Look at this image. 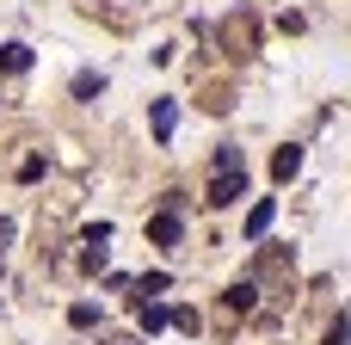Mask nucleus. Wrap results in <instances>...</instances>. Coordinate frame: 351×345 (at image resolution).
<instances>
[{"label": "nucleus", "mask_w": 351, "mask_h": 345, "mask_svg": "<svg viewBox=\"0 0 351 345\" xmlns=\"http://www.w3.org/2000/svg\"><path fill=\"white\" fill-rule=\"evenodd\" d=\"M296 173H302V148H296V142H284V148L271 154V179H278V185H290Z\"/></svg>", "instance_id": "6"}, {"label": "nucleus", "mask_w": 351, "mask_h": 345, "mask_svg": "<svg viewBox=\"0 0 351 345\" xmlns=\"http://www.w3.org/2000/svg\"><path fill=\"white\" fill-rule=\"evenodd\" d=\"M148 123H154V142H173V123H179V105H173V99H154Z\"/></svg>", "instance_id": "7"}, {"label": "nucleus", "mask_w": 351, "mask_h": 345, "mask_svg": "<svg viewBox=\"0 0 351 345\" xmlns=\"http://www.w3.org/2000/svg\"><path fill=\"white\" fill-rule=\"evenodd\" d=\"M234 198H247V167H216L210 185H204V204L210 210H228Z\"/></svg>", "instance_id": "2"}, {"label": "nucleus", "mask_w": 351, "mask_h": 345, "mask_svg": "<svg viewBox=\"0 0 351 345\" xmlns=\"http://www.w3.org/2000/svg\"><path fill=\"white\" fill-rule=\"evenodd\" d=\"M6 241H12V222H6V216H0V253H6Z\"/></svg>", "instance_id": "17"}, {"label": "nucleus", "mask_w": 351, "mask_h": 345, "mask_svg": "<svg viewBox=\"0 0 351 345\" xmlns=\"http://www.w3.org/2000/svg\"><path fill=\"white\" fill-rule=\"evenodd\" d=\"M321 345H351V321H346V315H339V321L327 327V340H321Z\"/></svg>", "instance_id": "15"}, {"label": "nucleus", "mask_w": 351, "mask_h": 345, "mask_svg": "<svg viewBox=\"0 0 351 345\" xmlns=\"http://www.w3.org/2000/svg\"><path fill=\"white\" fill-rule=\"evenodd\" d=\"M271 216H278V204H271V198H259V204H253V210H247V235H253V241H259V235H265V228H271Z\"/></svg>", "instance_id": "9"}, {"label": "nucleus", "mask_w": 351, "mask_h": 345, "mask_svg": "<svg viewBox=\"0 0 351 345\" xmlns=\"http://www.w3.org/2000/svg\"><path fill=\"white\" fill-rule=\"evenodd\" d=\"M105 241H111V228H105V222H93V228H86V241H80V265H86V272H105Z\"/></svg>", "instance_id": "5"}, {"label": "nucleus", "mask_w": 351, "mask_h": 345, "mask_svg": "<svg viewBox=\"0 0 351 345\" xmlns=\"http://www.w3.org/2000/svg\"><path fill=\"white\" fill-rule=\"evenodd\" d=\"M148 235H154V247H179V235H185V228H179V216H173V210H160V216L148 222Z\"/></svg>", "instance_id": "8"}, {"label": "nucleus", "mask_w": 351, "mask_h": 345, "mask_svg": "<svg viewBox=\"0 0 351 345\" xmlns=\"http://www.w3.org/2000/svg\"><path fill=\"white\" fill-rule=\"evenodd\" d=\"M136 315H142V333H160L167 327V309L160 302H136Z\"/></svg>", "instance_id": "11"}, {"label": "nucleus", "mask_w": 351, "mask_h": 345, "mask_svg": "<svg viewBox=\"0 0 351 345\" xmlns=\"http://www.w3.org/2000/svg\"><path fill=\"white\" fill-rule=\"evenodd\" d=\"M68 321H74V327H99V302H74Z\"/></svg>", "instance_id": "13"}, {"label": "nucleus", "mask_w": 351, "mask_h": 345, "mask_svg": "<svg viewBox=\"0 0 351 345\" xmlns=\"http://www.w3.org/2000/svg\"><path fill=\"white\" fill-rule=\"evenodd\" d=\"M0 68H6V74H25V68H31V49H25V43H0Z\"/></svg>", "instance_id": "10"}, {"label": "nucleus", "mask_w": 351, "mask_h": 345, "mask_svg": "<svg viewBox=\"0 0 351 345\" xmlns=\"http://www.w3.org/2000/svg\"><path fill=\"white\" fill-rule=\"evenodd\" d=\"M167 321H173V327H179V333H197V327H204V321H197V309H173V315H167Z\"/></svg>", "instance_id": "14"}, {"label": "nucleus", "mask_w": 351, "mask_h": 345, "mask_svg": "<svg viewBox=\"0 0 351 345\" xmlns=\"http://www.w3.org/2000/svg\"><path fill=\"white\" fill-rule=\"evenodd\" d=\"M222 309H228V315H253V309H259V284H253V278H234V284L222 290Z\"/></svg>", "instance_id": "4"}, {"label": "nucleus", "mask_w": 351, "mask_h": 345, "mask_svg": "<svg viewBox=\"0 0 351 345\" xmlns=\"http://www.w3.org/2000/svg\"><path fill=\"white\" fill-rule=\"evenodd\" d=\"M222 43H228L234 62L259 56V19H253V12H228V19H222Z\"/></svg>", "instance_id": "1"}, {"label": "nucleus", "mask_w": 351, "mask_h": 345, "mask_svg": "<svg viewBox=\"0 0 351 345\" xmlns=\"http://www.w3.org/2000/svg\"><path fill=\"white\" fill-rule=\"evenodd\" d=\"M290 278H296V253H290V247H265V253H259V265H253V284L290 290Z\"/></svg>", "instance_id": "3"}, {"label": "nucleus", "mask_w": 351, "mask_h": 345, "mask_svg": "<svg viewBox=\"0 0 351 345\" xmlns=\"http://www.w3.org/2000/svg\"><path fill=\"white\" fill-rule=\"evenodd\" d=\"M99 345H142V340H136V333H105Z\"/></svg>", "instance_id": "16"}, {"label": "nucleus", "mask_w": 351, "mask_h": 345, "mask_svg": "<svg viewBox=\"0 0 351 345\" xmlns=\"http://www.w3.org/2000/svg\"><path fill=\"white\" fill-rule=\"evenodd\" d=\"M99 93H105V74H80L74 80V99H99Z\"/></svg>", "instance_id": "12"}]
</instances>
